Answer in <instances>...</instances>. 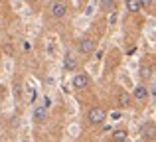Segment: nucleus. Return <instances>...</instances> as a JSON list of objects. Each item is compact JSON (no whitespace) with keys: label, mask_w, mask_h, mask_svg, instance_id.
<instances>
[{"label":"nucleus","mask_w":156,"mask_h":142,"mask_svg":"<svg viewBox=\"0 0 156 142\" xmlns=\"http://www.w3.org/2000/svg\"><path fill=\"white\" fill-rule=\"evenodd\" d=\"M107 116H109V115H107V109L101 107V105H95V107H91L87 111L85 119H87L89 126H101V124H105Z\"/></svg>","instance_id":"f257e3e1"},{"label":"nucleus","mask_w":156,"mask_h":142,"mask_svg":"<svg viewBox=\"0 0 156 142\" xmlns=\"http://www.w3.org/2000/svg\"><path fill=\"white\" fill-rule=\"evenodd\" d=\"M95 50H97V40L93 36H83V38L77 40V54L79 55L87 57V55L95 54Z\"/></svg>","instance_id":"f03ea898"},{"label":"nucleus","mask_w":156,"mask_h":142,"mask_svg":"<svg viewBox=\"0 0 156 142\" xmlns=\"http://www.w3.org/2000/svg\"><path fill=\"white\" fill-rule=\"evenodd\" d=\"M67 12H69V6H67V2H65V0H53V2L50 4V16H51L53 20L65 18V16H67Z\"/></svg>","instance_id":"7ed1b4c3"},{"label":"nucleus","mask_w":156,"mask_h":142,"mask_svg":"<svg viewBox=\"0 0 156 142\" xmlns=\"http://www.w3.org/2000/svg\"><path fill=\"white\" fill-rule=\"evenodd\" d=\"M148 99H150V87H146V83L140 81L133 91V101H136V103H140V105H146Z\"/></svg>","instance_id":"20e7f679"},{"label":"nucleus","mask_w":156,"mask_h":142,"mask_svg":"<svg viewBox=\"0 0 156 142\" xmlns=\"http://www.w3.org/2000/svg\"><path fill=\"white\" fill-rule=\"evenodd\" d=\"M71 85H73V89H75V91H85V89L91 85V77H89L87 73L79 71V73H75V75H73Z\"/></svg>","instance_id":"39448f33"},{"label":"nucleus","mask_w":156,"mask_h":142,"mask_svg":"<svg viewBox=\"0 0 156 142\" xmlns=\"http://www.w3.org/2000/svg\"><path fill=\"white\" fill-rule=\"evenodd\" d=\"M140 136L144 142H154L156 140V123H144L140 126Z\"/></svg>","instance_id":"423d86ee"},{"label":"nucleus","mask_w":156,"mask_h":142,"mask_svg":"<svg viewBox=\"0 0 156 142\" xmlns=\"http://www.w3.org/2000/svg\"><path fill=\"white\" fill-rule=\"evenodd\" d=\"M77 67H79L77 55H73L71 51H65L63 54V71L71 73V71H77Z\"/></svg>","instance_id":"0eeeda50"},{"label":"nucleus","mask_w":156,"mask_h":142,"mask_svg":"<svg viewBox=\"0 0 156 142\" xmlns=\"http://www.w3.org/2000/svg\"><path fill=\"white\" fill-rule=\"evenodd\" d=\"M133 103H134V101H133V93L121 89L119 95H117V107L119 109H129V107H133Z\"/></svg>","instance_id":"6e6552de"},{"label":"nucleus","mask_w":156,"mask_h":142,"mask_svg":"<svg viewBox=\"0 0 156 142\" xmlns=\"http://www.w3.org/2000/svg\"><path fill=\"white\" fill-rule=\"evenodd\" d=\"M152 65L150 63H146V61H142L140 63V69H138V77H140V81L142 83H146V81H150L152 79Z\"/></svg>","instance_id":"1a4fd4ad"},{"label":"nucleus","mask_w":156,"mask_h":142,"mask_svg":"<svg viewBox=\"0 0 156 142\" xmlns=\"http://www.w3.org/2000/svg\"><path fill=\"white\" fill-rule=\"evenodd\" d=\"M129 140V130L126 128H115L113 132H111V142H126Z\"/></svg>","instance_id":"9d476101"},{"label":"nucleus","mask_w":156,"mask_h":142,"mask_svg":"<svg viewBox=\"0 0 156 142\" xmlns=\"http://www.w3.org/2000/svg\"><path fill=\"white\" fill-rule=\"evenodd\" d=\"M48 120V109L44 107H36L34 109V123H46Z\"/></svg>","instance_id":"9b49d317"},{"label":"nucleus","mask_w":156,"mask_h":142,"mask_svg":"<svg viewBox=\"0 0 156 142\" xmlns=\"http://www.w3.org/2000/svg\"><path fill=\"white\" fill-rule=\"evenodd\" d=\"M125 8H126L129 14H138V12L142 10V6H140L138 0H125Z\"/></svg>","instance_id":"f8f14e48"},{"label":"nucleus","mask_w":156,"mask_h":142,"mask_svg":"<svg viewBox=\"0 0 156 142\" xmlns=\"http://www.w3.org/2000/svg\"><path fill=\"white\" fill-rule=\"evenodd\" d=\"M117 2H119V0H99L103 12H115V10H117Z\"/></svg>","instance_id":"ddd939ff"},{"label":"nucleus","mask_w":156,"mask_h":142,"mask_svg":"<svg viewBox=\"0 0 156 142\" xmlns=\"http://www.w3.org/2000/svg\"><path fill=\"white\" fill-rule=\"evenodd\" d=\"M138 2H140L142 10H150V8L154 6V0H138Z\"/></svg>","instance_id":"4468645a"},{"label":"nucleus","mask_w":156,"mask_h":142,"mask_svg":"<svg viewBox=\"0 0 156 142\" xmlns=\"http://www.w3.org/2000/svg\"><path fill=\"white\" fill-rule=\"evenodd\" d=\"M50 105H51V99H50V97H46V99H44V107L50 109Z\"/></svg>","instance_id":"2eb2a0df"},{"label":"nucleus","mask_w":156,"mask_h":142,"mask_svg":"<svg viewBox=\"0 0 156 142\" xmlns=\"http://www.w3.org/2000/svg\"><path fill=\"white\" fill-rule=\"evenodd\" d=\"M150 97H156V83L150 87Z\"/></svg>","instance_id":"dca6fc26"},{"label":"nucleus","mask_w":156,"mask_h":142,"mask_svg":"<svg viewBox=\"0 0 156 142\" xmlns=\"http://www.w3.org/2000/svg\"><path fill=\"white\" fill-rule=\"evenodd\" d=\"M0 55H2V54H0Z\"/></svg>","instance_id":"f3484780"}]
</instances>
